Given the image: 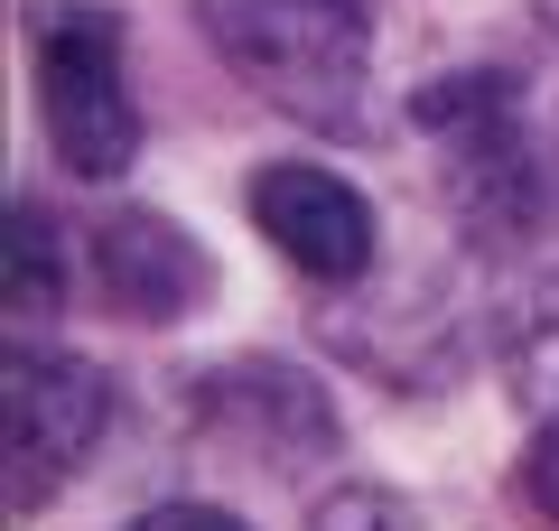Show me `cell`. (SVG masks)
Wrapping results in <instances>:
<instances>
[{"label":"cell","mask_w":559,"mask_h":531,"mask_svg":"<svg viewBox=\"0 0 559 531\" xmlns=\"http://www.w3.org/2000/svg\"><path fill=\"white\" fill-rule=\"evenodd\" d=\"M197 28L261 103L308 131H345L373 84V20L364 0H197Z\"/></svg>","instance_id":"cell-1"},{"label":"cell","mask_w":559,"mask_h":531,"mask_svg":"<svg viewBox=\"0 0 559 531\" xmlns=\"http://www.w3.org/2000/svg\"><path fill=\"white\" fill-rule=\"evenodd\" d=\"M411 121L439 150V187L457 205V224L476 243H522L550 205V168L532 150V121H522V84L485 75V66H457V75L419 84Z\"/></svg>","instance_id":"cell-2"},{"label":"cell","mask_w":559,"mask_h":531,"mask_svg":"<svg viewBox=\"0 0 559 531\" xmlns=\"http://www.w3.org/2000/svg\"><path fill=\"white\" fill-rule=\"evenodd\" d=\"M28 57H38V121L66 177L112 187L140 150V103L121 75V10L103 0H38L28 10Z\"/></svg>","instance_id":"cell-3"},{"label":"cell","mask_w":559,"mask_h":531,"mask_svg":"<svg viewBox=\"0 0 559 531\" xmlns=\"http://www.w3.org/2000/svg\"><path fill=\"white\" fill-rule=\"evenodd\" d=\"M103 429H112V382L84 354H10V512L57 504L84 475V457L103 448Z\"/></svg>","instance_id":"cell-4"},{"label":"cell","mask_w":559,"mask_h":531,"mask_svg":"<svg viewBox=\"0 0 559 531\" xmlns=\"http://www.w3.org/2000/svg\"><path fill=\"white\" fill-rule=\"evenodd\" d=\"M252 224L280 243L289 271L326 280V290H355L373 271V243H382L373 197L336 168H308V158H280V168L252 177Z\"/></svg>","instance_id":"cell-5"},{"label":"cell","mask_w":559,"mask_h":531,"mask_svg":"<svg viewBox=\"0 0 559 531\" xmlns=\"http://www.w3.org/2000/svg\"><path fill=\"white\" fill-rule=\"evenodd\" d=\"M84 261H94L103 308L131 317V327H168V317H197L205 298H215L205 243L178 234L168 215H150V205H112V215L94 224V243H84Z\"/></svg>","instance_id":"cell-6"},{"label":"cell","mask_w":559,"mask_h":531,"mask_svg":"<svg viewBox=\"0 0 559 531\" xmlns=\"http://www.w3.org/2000/svg\"><path fill=\"white\" fill-rule=\"evenodd\" d=\"M197 411H205L215 438H234V448H271L280 467L336 448V411H326V392L299 374V364H224V374L205 382Z\"/></svg>","instance_id":"cell-7"},{"label":"cell","mask_w":559,"mask_h":531,"mask_svg":"<svg viewBox=\"0 0 559 531\" xmlns=\"http://www.w3.org/2000/svg\"><path fill=\"white\" fill-rule=\"evenodd\" d=\"M57 298H66V252H57V215L47 205H10V317H57Z\"/></svg>","instance_id":"cell-8"},{"label":"cell","mask_w":559,"mask_h":531,"mask_svg":"<svg viewBox=\"0 0 559 531\" xmlns=\"http://www.w3.org/2000/svg\"><path fill=\"white\" fill-rule=\"evenodd\" d=\"M513 392L540 429H559V290H540L513 317Z\"/></svg>","instance_id":"cell-9"},{"label":"cell","mask_w":559,"mask_h":531,"mask_svg":"<svg viewBox=\"0 0 559 531\" xmlns=\"http://www.w3.org/2000/svg\"><path fill=\"white\" fill-rule=\"evenodd\" d=\"M308 531H439V522H429L411 494H392V485H336L308 512Z\"/></svg>","instance_id":"cell-10"},{"label":"cell","mask_w":559,"mask_h":531,"mask_svg":"<svg viewBox=\"0 0 559 531\" xmlns=\"http://www.w3.org/2000/svg\"><path fill=\"white\" fill-rule=\"evenodd\" d=\"M522 494H532V504L559 522V429H540V448L522 457Z\"/></svg>","instance_id":"cell-11"},{"label":"cell","mask_w":559,"mask_h":531,"mask_svg":"<svg viewBox=\"0 0 559 531\" xmlns=\"http://www.w3.org/2000/svg\"><path fill=\"white\" fill-rule=\"evenodd\" d=\"M131 531H242V522L224 504H159V512H140Z\"/></svg>","instance_id":"cell-12"},{"label":"cell","mask_w":559,"mask_h":531,"mask_svg":"<svg viewBox=\"0 0 559 531\" xmlns=\"http://www.w3.org/2000/svg\"><path fill=\"white\" fill-rule=\"evenodd\" d=\"M540 28H550V38H559V0H540Z\"/></svg>","instance_id":"cell-13"}]
</instances>
